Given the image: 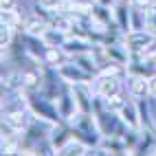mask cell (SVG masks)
Returning a JSON list of instances; mask_svg holds the SVG:
<instances>
[{
	"instance_id": "cell-7",
	"label": "cell",
	"mask_w": 156,
	"mask_h": 156,
	"mask_svg": "<svg viewBox=\"0 0 156 156\" xmlns=\"http://www.w3.org/2000/svg\"><path fill=\"white\" fill-rule=\"evenodd\" d=\"M73 90H75V99H77V112H92L95 108V86L90 84H73Z\"/></svg>"
},
{
	"instance_id": "cell-4",
	"label": "cell",
	"mask_w": 156,
	"mask_h": 156,
	"mask_svg": "<svg viewBox=\"0 0 156 156\" xmlns=\"http://www.w3.org/2000/svg\"><path fill=\"white\" fill-rule=\"evenodd\" d=\"M55 103H57L59 114H62V119H64V121H70L73 117H75V114H77V99H75L73 84H68V81L62 84V90H59Z\"/></svg>"
},
{
	"instance_id": "cell-8",
	"label": "cell",
	"mask_w": 156,
	"mask_h": 156,
	"mask_svg": "<svg viewBox=\"0 0 156 156\" xmlns=\"http://www.w3.org/2000/svg\"><path fill=\"white\" fill-rule=\"evenodd\" d=\"M128 95L132 99H147L150 97V77L141 73H128Z\"/></svg>"
},
{
	"instance_id": "cell-3",
	"label": "cell",
	"mask_w": 156,
	"mask_h": 156,
	"mask_svg": "<svg viewBox=\"0 0 156 156\" xmlns=\"http://www.w3.org/2000/svg\"><path fill=\"white\" fill-rule=\"evenodd\" d=\"M57 73H59V77L64 81H68V84H90V81L95 79V75L88 73L86 68H81L75 59L64 62V64L57 68Z\"/></svg>"
},
{
	"instance_id": "cell-18",
	"label": "cell",
	"mask_w": 156,
	"mask_h": 156,
	"mask_svg": "<svg viewBox=\"0 0 156 156\" xmlns=\"http://www.w3.org/2000/svg\"><path fill=\"white\" fill-rule=\"evenodd\" d=\"M16 31L18 29L9 27V24H2V29H0V46H2V48H9L16 42Z\"/></svg>"
},
{
	"instance_id": "cell-21",
	"label": "cell",
	"mask_w": 156,
	"mask_h": 156,
	"mask_svg": "<svg viewBox=\"0 0 156 156\" xmlns=\"http://www.w3.org/2000/svg\"><path fill=\"white\" fill-rule=\"evenodd\" d=\"M145 31H150L156 37V9H150V11L145 13Z\"/></svg>"
},
{
	"instance_id": "cell-23",
	"label": "cell",
	"mask_w": 156,
	"mask_h": 156,
	"mask_svg": "<svg viewBox=\"0 0 156 156\" xmlns=\"http://www.w3.org/2000/svg\"><path fill=\"white\" fill-rule=\"evenodd\" d=\"M0 5H2V9H13L16 7L13 0H0Z\"/></svg>"
},
{
	"instance_id": "cell-22",
	"label": "cell",
	"mask_w": 156,
	"mask_h": 156,
	"mask_svg": "<svg viewBox=\"0 0 156 156\" xmlns=\"http://www.w3.org/2000/svg\"><path fill=\"white\" fill-rule=\"evenodd\" d=\"M150 97L156 99V73H154V75H150Z\"/></svg>"
},
{
	"instance_id": "cell-10",
	"label": "cell",
	"mask_w": 156,
	"mask_h": 156,
	"mask_svg": "<svg viewBox=\"0 0 156 156\" xmlns=\"http://www.w3.org/2000/svg\"><path fill=\"white\" fill-rule=\"evenodd\" d=\"M70 139H73V128H70L68 121H62V123H57V126H53V130H51V134H48V141H51V145H53L55 154L64 147Z\"/></svg>"
},
{
	"instance_id": "cell-5",
	"label": "cell",
	"mask_w": 156,
	"mask_h": 156,
	"mask_svg": "<svg viewBox=\"0 0 156 156\" xmlns=\"http://www.w3.org/2000/svg\"><path fill=\"white\" fill-rule=\"evenodd\" d=\"M154 40H156V37L150 33V31H145V29L130 31V33L123 35V42H126V46L132 51V55H141L143 51L154 42Z\"/></svg>"
},
{
	"instance_id": "cell-13",
	"label": "cell",
	"mask_w": 156,
	"mask_h": 156,
	"mask_svg": "<svg viewBox=\"0 0 156 156\" xmlns=\"http://www.w3.org/2000/svg\"><path fill=\"white\" fill-rule=\"evenodd\" d=\"M99 147H101L103 154H130L123 136H103Z\"/></svg>"
},
{
	"instance_id": "cell-9",
	"label": "cell",
	"mask_w": 156,
	"mask_h": 156,
	"mask_svg": "<svg viewBox=\"0 0 156 156\" xmlns=\"http://www.w3.org/2000/svg\"><path fill=\"white\" fill-rule=\"evenodd\" d=\"M130 9H132V7H130V2H126V0H119V2L112 7L114 27H117V31H121L123 35L132 31V22H130Z\"/></svg>"
},
{
	"instance_id": "cell-15",
	"label": "cell",
	"mask_w": 156,
	"mask_h": 156,
	"mask_svg": "<svg viewBox=\"0 0 156 156\" xmlns=\"http://www.w3.org/2000/svg\"><path fill=\"white\" fill-rule=\"evenodd\" d=\"M66 40H68V33H64V31H59V29L51 27V24H48V29L42 33V42L46 46H64Z\"/></svg>"
},
{
	"instance_id": "cell-12",
	"label": "cell",
	"mask_w": 156,
	"mask_h": 156,
	"mask_svg": "<svg viewBox=\"0 0 156 156\" xmlns=\"http://www.w3.org/2000/svg\"><path fill=\"white\" fill-rule=\"evenodd\" d=\"M121 119L126 121L128 128H134V130H141V112H139V99H128V103L121 108Z\"/></svg>"
},
{
	"instance_id": "cell-16",
	"label": "cell",
	"mask_w": 156,
	"mask_h": 156,
	"mask_svg": "<svg viewBox=\"0 0 156 156\" xmlns=\"http://www.w3.org/2000/svg\"><path fill=\"white\" fill-rule=\"evenodd\" d=\"M57 154H59V156H81V154H88V147H86L81 141H77L75 136H73Z\"/></svg>"
},
{
	"instance_id": "cell-20",
	"label": "cell",
	"mask_w": 156,
	"mask_h": 156,
	"mask_svg": "<svg viewBox=\"0 0 156 156\" xmlns=\"http://www.w3.org/2000/svg\"><path fill=\"white\" fill-rule=\"evenodd\" d=\"M66 5H68V0H40V7H44L46 11H51V13L64 11Z\"/></svg>"
},
{
	"instance_id": "cell-11",
	"label": "cell",
	"mask_w": 156,
	"mask_h": 156,
	"mask_svg": "<svg viewBox=\"0 0 156 156\" xmlns=\"http://www.w3.org/2000/svg\"><path fill=\"white\" fill-rule=\"evenodd\" d=\"M92 44L90 40H86V37H77V35H68V40L64 42V48L66 51V55L68 57H77V55H84V53H90L92 51Z\"/></svg>"
},
{
	"instance_id": "cell-6",
	"label": "cell",
	"mask_w": 156,
	"mask_h": 156,
	"mask_svg": "<svg viewBox=\"0 0 156 156\" xmlns=\"http://www.w3.org/2000/svg\"><path fill=\"white\" fill-rule=\"evenodd\" d=\"M92 86H95V92L99 97L108 99L112 95L121 92V81H119V75H106V73H99V75L92 79Z\"/></svg>"
},
{
	"instance_id": "cell-1",
	"label": "cell",
	"mask_w": 156,
	"mask_h": 156,
	"mask_svg": "<svg viewBox=\"0 0 156 156\" xmlns=\"http://www.w3.org/2000/svg\"><path fill=\"white\" fill-rule=\"evenodd\" d=\"M24 99H27V106H29L31 114H33L35 119L48 123V126H57V123L64 121L62 114H59L57 103L51 97H46L44 92H40V90H24Z\"/></svg>"
},
{
	"instance_id": "cell-17",
	"label": "cell",
	"mask_w": 156,
	"mask_h": 156,
	"mask_svg": "<svg viewBox=\"0 0 156 156\" xmlns=\"http://www.w3.org/2000/svg\"><path fill=\"white\" fill-rule=\"evenodd\" d=\"M2 24H9V27H13V29H18V27H22V16L18 13V9L13 7V9H2Z\"/></svg>"
},
{
	"instance_id": "cell-25",
	"label": "cell",
	"mask_w": 156,
	"mask_h": 156,
	"mask_svg": "<svg viewBox=\"0 0 156 156\" xmlns=\"http://www.w3.org/2000/svg\"><path fill=\"white\" fill-rule=\"evenodd\" d=\"M154 154H156V150H154Z\"/></svg>"
},
{
	"instance_id": "cell-19",
	"label": "cell",
	"mask_w": 156,
	"mask_h": 156,
	"mask_svg": "<svg viewBox=\"0 0 156 156\" xmlns=\"http://www.w3.org/2000/svg\"><path fill=\"white\" fill-rule=\"evenodd\" d=\"M106 103H108V108H110V110H114V112H121V108L128 103V97L123 95V92H117V95L108 97V99H106Z\"/></svg>"
},
{
	"instance_id": "cell-14",
	"label": "cell",
	"mask_w": 156,
	"mask_h": 156,
	"mask_svg": "<svg viewBox=\"0 0 156 156\" xmlns=\"http://www.w3.org/2000/svg\"><path fill=\"white\" fill-rule=\"evenodd\" d=\"M70 57L66 55V51L62 48V46H46L44 48V59H42V64L46 66H53V68H59L64 62H68Z\"/></svg>"
},
{
	"instance_id": "cell-24",
	"label": "cell",
	"mask_w": 156,
	"mask_h": 156,
	"mask_svg": "<svg viewBox=\"0 0 156 156\" xmlns=\"http://www.w3.org/2000/svg\"><path fill=\"white\" fill-rule=\"evenodd\" d=\"M68 2H73V0H68Z\"/></svg>"
},
{
	"instance_id": "cell-2",
	"label": "cell",
	"mask_w": 156,
	"mask_h": 156,
	"mask_svg": "<svg viewBox=\"0 0 156 156\" xmlns=\"http://www.w3.org/2000/svg\"><path fill=\"white\" fill-rule=\"evenodd\" d=\"M68 123L73 128V136L77 141H81L86 147H99L103 134H101V130L97 126V119H95L92 112H77Z\"/></svg>"
}]
</instances>
